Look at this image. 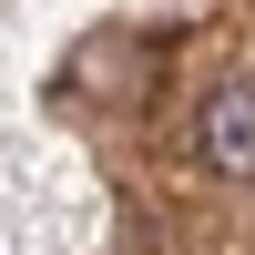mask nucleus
Masks as SVG:
<instances>
[{"instance_id":"f257e3e1","label":"nucleus","mask_w":255,"mask_h":255,"mask_svg":"<svg viewBox=\"0 0 255 255\" xmlns=\"http://www.w3.org/2000/svg\"><path fill=\"white\" fill-rule=\"evenodd\" d=\"M184 143H194V163H204V174L255 184V82H245V72H235V82H215V92L184 113Z\"/></svg>"}]
</instances>
